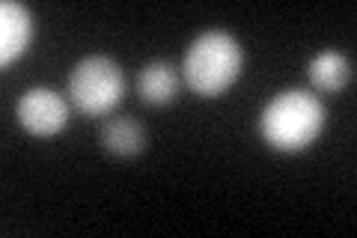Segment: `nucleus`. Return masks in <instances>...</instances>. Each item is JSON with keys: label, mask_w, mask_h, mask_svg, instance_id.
Here are the masks:
<instances>
[{"label": "nucleus", "mask_w": 357, "mask_h": 238, "mask_svg": "<svg viewBox=\"0 0 357 238\" xmlns=\"http://www.w3.org/2000/svg\"><path fill=\"white\" fill-rule=\"evenodd\" d=\"M325 105L310 89H283L259 113L262 140L277 152H301L325 131Z\"/></svg>", "instance_id": "nucleus-1"}, {"label": "nucleus", "mask_w": 357, "mask_h": 238, "mask_svg": "<svg viewBox=\"0 0 357 238\" xmlns=\"http://www.w3.org/2000/svg\"><path fill=\"white\" fill-rule=\"evenodd\" d=\"M244 54L227 30H208L191 42L182 60V81L203 98H218L238 81Z\"/></svg>", "instance_id": "nucleus-2"}, {"label": "nucleus", "mask_w": 357, "mask_h": 238, "mask_svg": "<svg viewBox=\"0 0 357 238\" xmlns=\"http://www.w3.org/2000/svg\"><path fill=\"white\" fill-rule=\"evenodd\" d=\"M126 75L110 57H86L69 75V98L84 117H107L126 96Z\"/></svg>", "instance_id": "nucleus-3"}, {"label": "nucleus", "mask_w": 357, "mask_h": 238, "mask_svg": "<svg viewBox=\"0 0 357 238\" xmlns=\"http://www.w3.org/2000/svg\"><path fill=\"white\" fill-rule=\"evenodd\" d=\"M15 119L33 137H54L66 128L69 122V105L60 93H54L48 87L27 89L15 105Z\"/></svg>", "instance_id": "nucleus-4"}, {"label": "nucleus", "mask_w": 357, "mask_h": 238, "mask_svg": "<svg viewBox=\"0 0 357 238\" xmlns=\"http://www.w3.org/2000/svg\"><path fill=\"white\" fill-rule=\"evenodd\" d=\"M33 33H36V24H33L30 9L15 0H3L0 3V63H15L30 48Z\"/></svg>", "instance_id": "nucleus-5"}, {"label": "nucleus", "mask_w": 357, "mask_h": 238, "mask_svg": "<svg viewBox=\"0 0 357 238\" xmlns=\"http://www.w3.org/2000/svg\"><path fill=\"white\" fill-rule=\"evenodd\" d=\"M134 93L140 96L143 105L164 107L178 96V69L167 60L146 63L134 77Z\"/></svg>", "instance_id": "nucleus-6"}, {"label": "nucleus", "mask_w": 357, "mask_h": 238, "mask_svg": "<svg viewBox=\"0 0 357 238\" xmlns=\"http://www.w3.org/2000/svg\"><path fill=\"white\" fill-rule=\"evenodd\" d=\"M307 77L319 93H340L351 81V63L340 51H321L310 60Z\"/></svg>", "instance_id": "nucleus-7"}, {"label": "nucleus", "mask_w": 357, "mask_h": 238, "mask_svg": "<svg viewBox=\"0 0 357 238\" xmlns=\"http://www.w3.org/2000/svg\"><path fill=\"white\" fill-rule=\"evenodd\" d=\"M102 146L119 158H131L146 146V131H143L140 122L131 119V117L107 119L105 128H102Z\"/></svg>", "instance_id": "nucleus-8"}]
</instances>
